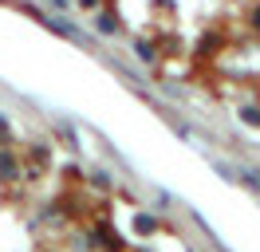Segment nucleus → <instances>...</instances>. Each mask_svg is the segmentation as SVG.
I'll use <instances>...</instances> for the list:
<instances>
[{
  "label": "nucleus",
  "mask_w": 260,
  "mask_h": 252,
  "mask_svg": "<svg viewBox=\"0 0 260 252\" xmlns=\"http://www.w3.org/2000/svg\"><path fill=\"white\" fill-rule=\"evenodd\" d=\"M134 51H138V55H142V59H146L150 67H154V63H162V55H158V47L150 44L146 36H134Z\"/></svg>",
  "instance_id": "nucleus-4"
},
{
  "label": "nucleus",
  "mask_w": 260,
  "mask_h": 252,
  "mask_svg": "<svg viewBox=\"0 0 260 252\" xmlns=\"http://www.w3.org/2000/svg\"><path fill=\"white\" fill-rule=\"evenodd\" d=\"M20 162H24V173H28V177H44V173L51 170V146L48 142H32V146L20 154Z\"/></svg>",
  "instance_id": "nucleus-1"
},
{
  "label": "nucleus",
  "mask_w": 260,
  "mask_h": 252,
  "mask_svg": "<svg viewBox=\"0 0 260 252\" xmlns=\"http://www.w3.org/2000/svg\"><path fill=\"white\" fill-rule=\"evenodd\" d=\"M248 28L256 32V40H260V4H252V12H248Z\"/></svg>",
  "instance_id": "nucleus-6"
},
{
  "label": "nucleus",
  "mask_w": 260,
  "mask_h": 252,
  "mask_svg": "<svg viewBox=\"0 0 260 252\" xmlns=\"http://www.w3.org/2000/svg\"><path fill=\"white\" fill-rule=\"evenodd\" d=\"M95 28L103 32V36H118V32H122V24H118L114 8H99V12H95Z\"/></svg>",
  "instance_id": "nucleus-3"
},
{
  "label": "nucleus",
  "mask_w": 260,
  "mask_h": 252,
  "mask_svg": "<svg viewBox=\"0 0 260 252\" xmlns=\"http://www.w3.org/2000/svg\"><path fill=\"white\" fill-rule=\"evenodd\" d=\"M138 252H150V248H138Z\"/></svg>",
  "instance_id": "nucleus-8"
},
{
  "label": "nucleus",
  "mask_w": 260,
  "mask_h": 252,
  "mask_svg": "<svg viewBox=\"0 0 260 252\" xmlns=\"http://www.w3.org/2000/svg\"><path fill=\"white\" fill-rule=\"evenodd\" d=\"M24 177V162L12 146H0V185H20Z\"/></svg>",
  "instance_id": "nucleus-2"
},
{
  "label": "nucleus",
  "mask_w": 260,
  "mask_h": 252,
  "mask_svg": "<svg viewBox=\"0 0 260 252\" xmlns=\"http://www.w3.org/2000/svg\"><path fill=\"white\" fill-rule=\"evenodd\" d=\"M99 4L103 0H79V8H87V12H99Z\"/></svg>",
  "instance_id": "nucleus-7"
},
{
  "label": "nucleus",
  "mask_w": 260,
  "mask_h": 252,
  "mask_svg": "<svg viewBox=\"0 0 260 252\" xmlns=\"http://www.w3.org/2000/svg\"><path fill=\"white\" fill-rule=\"evenodd\" d=\"M241 122L244 126H260V107H256V103H244V107H241Z\"/></svg>",
  "instance_id": "nucleus-5"
}]
</instances>
